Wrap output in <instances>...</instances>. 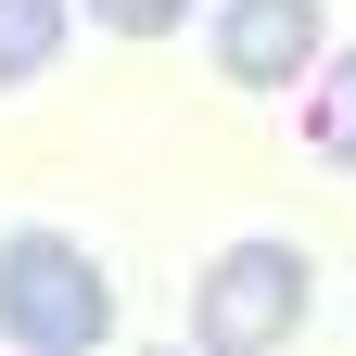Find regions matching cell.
Returning a JSON list of instances; mask_svg holds the SVG:
<instances>
[{"mask_svg":"<svg viewBox=\"0 0 356 356\" xmlns=\"http://www.w3.org/2000/svg\"><path fill=\"white\" fill-rule=\"evenodd\" d=\"M0 343H26V356L115 343V280L89 267V242H64V229H0Z\"/></svg>","mask_w":356,"mask_h":356,"instance_id":"obj_1","label":"cell"},{"mask_svg":"<svg viewBox=\"0 0 356 356\" xmlns=\"http://www.w3.org/2000/svg\"><path fill=\"white\" fill-rule=\"evenodd\" d=\"M89 26H115V38H178L191 0H89Z\"/></svg>","mask_w":356,"mask_h":356,"instance_id":"obj_6","label":"cell"},{"mask_svg":"<svg viewBox=\"0 0 356 356\" xmlns=\"http://www.w3.org/2000/svg\"><path fill=\"white\" fill-rule=\"evenodd\" d=\"M318 51H331L318 0H216V13H204V64L229 89H254V102H280L293 76H318Z\"/></svg>","mask_w":356,"mask_h":356,"instance_id":"obj_3","label":"cell"},{"mask_svg":"<svg viewBox=\"0 0 356 356\" xmlns=\"http://www.w3.org/2000/svg\"><path fill=\"white\" fill-rule=\"evenodd\" d=\"M305 305H318V267H305L293 242H229L204 267V293H191V331L216 343V356H267V343H293L305 331Z\"/></svg>","mask_w":356,"mask_h":356,"instance_id":"obj_2","label":"cell"},{"mask_svg":"<svg viewBox=\"0 0 356 356\" xmlns=\"http://www.w3.org/2000/svg\"><path fill=\"white\" fill-rule=\"evenodd\" d=\"M64 26H76V0H0V89L51 76L64 64Z\"/></svg>","mask_w":356,"mask_h":356,"instance_id":"obj_5","label":"cell"},{"mask_svg":"<svg viewBox=\"0 0 356 356\" xmlns=\"http://www.w3.org/2000/svg\"><path fill=\"white\" fill-rule=\"evenodd\" d=\"M305 140H318V165L356 178V38H331L318 76H305Z\"/></svg>","mask_w":356,"mask_h":356,"instance_id":"obj_4","label":"cell"}]
</instances>
